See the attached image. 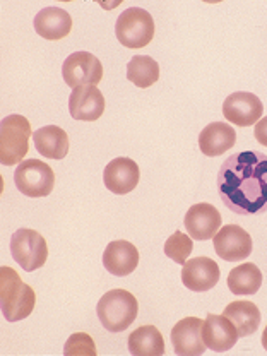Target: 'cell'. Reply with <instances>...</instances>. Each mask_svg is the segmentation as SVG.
I'll return each mask as SVG.
<instances>
[{"label":"cell","instance_id":"9c48e42d","mask_svg":"<svg viewBox=\"0 0 267 356\" xmlns=\"http://www.w3.org/2000/svg\"><path fill=\"white\" fill-rule=\"evenodd\" d=\"M264 113V105L259 96L252 92L238 91L229 95L222 103V115L229 124L240 125V127H250L261 120Z\"/></svg>","mask_w":267,"mask_h":356},{"label":"cell","instance_id":"7a4b0ae2","mask_svg":"<svg viewBox=\"0 0 267 356\" xmlns=\"http://www.w3.org/2000/svg\"><path fill=\"white\" fill-rule=\"evenodd\" d=\"M0 303L2 314L9 322L29 317L36 303L31 286L22 283L19 274L13 267H0Z\"/></svg>","mask_w":267,"mask_h":356},{"label":"cell","instance_id":"52a82bcc","mask_svg":"<svg viewBox=\"0 0 267 356\" xmlns=\"http://www.w3.org/2000/svg\"><path fill=\"white\" fill-rule=\"evenodd\" d=\"M10 254L22 269L33 273L44 266L48 259L47 240L35 229L21 228L10 238Z\"/></svg>","mask_w":267,"mask_h":356},{"label":"cell","instance_id":"83f0119b","mask_svg":"<svg viewBox=\"0 0 267 356\" xmlns=\"http://www.w3.org/2000/svg\"><path fill=\"white\" fill-rule=\"evenodd\" d=\"M262 346H264V350L267 351V325H266L264 332H262Z\"/></svg>","mask_w":267,"mask_h":356},{"label":"cell","instance_id":"d4e9b609","mask_svg":"<svg viewBox=\"0 0 267 356\" xmlns=\"http://www.w3.org/2000/svg\"><path fill=\"white\" fill-rule=\"evenodd\" d=\"M194 250V243L188 235L181 232H175L165 243V254L166 257H170L172 261H175L177 264L184 266L187 262L188 255Z\"/></svg>","mask_w":267,"mask_h":356},{"label":"cell","instance_id":"8992f818","mask_svg":"<svg viewBox=\"0 0 267 356\" xmlns=\"http://www.w3.org/2000/svg\"><path fill=\"white\" fill-rule=\"evenodd\" d=\"M17 191L26 197H47L54 191L55 175L50 165L40 159H24L14 173Z\"/></svg>","mask_w":267,"mask_h":356},{"label":"cell","instance_id":"6da1fadb","mask_svg":"<svg viewBox=\"0 0 267 356\" xmlns=\"http://www.w3.org/2000/svg\"><path fill=\"white\" fill-rule=\"evenodd\" d=\"M218 191L229 211L255 216L267 211V156L243 151L229 156L218 173Z\"/></svg>","mask_w":267,"mask_h":356},{"label":"cell","instance_id":"4316f807","mask_svg":"<svg viewBox=\"0 0 267 356\" xmlns=\"http://www.w3.org/2000/svg\"><path fill=\"white\" fill-rule=\"evenodd\" d=\"M254 136H255V139L262 144V146L267 147V117L261 118V120L255 124Z\"/></svg>","mask_w":267,"mask_h":356},{"label":"cell","instance_id":"603a6c76","mask_svg":"<svg viewBox=\"0 0 267 356\" xmlns=\"http://www.w3.org/2000/svg\"><path fill=\"white\" fill-rule=\"evenodd\" d=\"M226 283L233 295H255L262 286V273L255 264L245 262L229 270Z\"/></svg>","mask_w":267,"mask_h":356},{"label":"cell","instance_id":"e0dca14e","mask_svg":"<svg viewBox=\"0 0 267 356\" xmlns=\"http://www.w3.org/2000/svg\"><path fill=\"white\" fill-rule=\"evenodd\" d=\"M139 264V252L127 240L110 242L103 252V266L113 276H129Z\"/></svg>","mask_w":267,"mask_h":356},{"label":"cell","instance_id":"30bf717a","mask_svg":"<svg viewBox=\"0 0 267 356\" xmlns=\"http://www.w3.org/2000/svg\"><path fill=\"white\" fill-rule=\"evenodd\" d=\"M214 250L226 262L245 261L252 254V238L238 225H226L214 235Z\"/></svg>","mask_w":267,"mask_h":356},{"label":"cell","instance_id":"5b68a950","mask_svg":"<svg viewBox=\"0 0 267 356\" xmlns=\"http://www.w3.org/2000/svg\"><path fill=\"white\" fill-rule=\"evenodd\" d=\"M117 40L127 48H144L153 42L154 21L146 9L131 7L118 16L115 24Z\"/></svg>","mask_w":267,"mask_h":356},{"label":"cell","instance_id":"4fadbf2b","mask_svg":"<svg viewBox=\"0 0 267 356\" xmlns=\"http://www.w3.org/2000/svg\"><path fill=\"white\" fill-rule=\"evenodd\" d=\"M139 166L131 158L111 159L103 172L105 187L117 195H125L132 192L139 184Z\"/></svg>","mask_w":267,"mask_h":356},{"label":"cell","instance_id":"2e32d148","mask_svg":"<svg viewBox=\"0 0 267 356\" xmlns=\"http://www.w3.org/2000/svg\"><path fill=\"white\" fill-rule=\"evenodd\" d=\"M220 266L209 257H195L184 264L181 283L192 291L213 289L220 281Z\"/></svg>","mask_w":267,"mask_h":356},{"label":"cell","instance_id":"277c9868","mask_svg":"<svg viewBox=\"0 0 267 356\" xmlns=\"http://www.w3.org/2000/svg\"><path fill=\"white\" fill-rule=\"evenodd\" d=\"M31 124L22 115H9L0 124V163L3 166L24 161L29 151Z\"/></svg>","mask_w":267,"mask_h":356},{"label":"cell","instance_id":"9a60e30c","mask_svg":"<svg viewBox=\"0 0 267 356\" xmlns=\"http://www.w3.org/2000/svg\"><path fill=\"white\" fill-rule=\"evenodd\" d=\"M238 337L235 324L225 315L209 314L204 321L202 339L206 346L216 353H225V351L232 350Z\"/></svg>","mask_w":267,"mask_h":356},{"label":"cell","instance_id":"d6986e66","mask_svg":"<svg viewBox=\"0 0 267 356\" xmlns=\"http://www.w3.org/2000/svg\"><path fill=\"white\" fill-rule=\"evenodd\" d=\"M236 143V132L232 125L214 122L209 124L199 136V147L206 156H221L232 149Z\"/></svg>","mask_w":267,"mask_h":356},{"label":"cell","instance_id":"8fae6325","mask_svg":"<svg viewBox=\"0 0 267 356\" xmlns=\"http://www.w3.org/2000/svg\"><path fill=\"white\" fill-rule=\"evenodd\" d=\"M204 321L197 317H185L172 329L173 350L180 356H199L207 350L202 339Z\"/></svg>","mask_w":267,"mask_h":356},{"label":"cell","instance_id":"5bb4252c","mask_svg":"<svg viewBox=\"0 0 267 356\" xmlns=\"http://www.w3.org/2000/svg\"><path fill=\"white\" fill-rule=\"evenodd\" d=\"M69 111L74 120H98L105 111V96L96 86L72 89L69 96Z\"/></svg>","mask_w":267,"mask_h":356},{"label":"cell","instance_id":"44dd1931","mask_svg":"<svg viewBox=\"0 0 267 356\" xmlns=\"http://www.w3.org/2000/svg\"><path fill=\"white\" fill-rule=\"evenodd\" d=\"M225 317L235 324L240 337H247L254 334L261 325V310L252 302H232L222 312Z\"/></svg>","mask_w":267,"mask_h":356},{"label":"cell","instance_id":"ac0fdd59","mask_svg":"<svg viewBox=\"0 0 267 356\" xmlns=\"http://www.w3.org/2000/svg\"><path fill=\"white\" fill-rule=\"evenodd\" d=\"M35 29L42 38L57 42L69 36L72 29V17L60 7H47L36 14Z\"/></svg>","mask_w":267,"mask_h":356},{"label":"cell","instance_id":"cb8c5ba5","mask_svg":"<svg viewBox=\"0 0 267 356\" xmlns=\"http://www.w3.org/2000/svg\"><path fill=\"white\" fill-rule=\"evenodd\" d=\"M127 79L137 88H151L159 79V65L147 55H136L127 64Z\"/></svg>","mask_w":267,"mask_h":356},{"label":"cell","instance_id":"484cf974","mask_svg":"<svg viewBox=\"0 0 267 356\" xmlns=\"http://www.w3.org/2000/svg\"><path fill=\"white\" fill-rule=\"evenodd\" d=\"M65 355H88V356H96V346L95 341L91 339V336L84 332L72 334V336L67 339L65 344Z\"/></svg>","mask_w":267,"mask_h":356},{"label":"cell","instance_id":"3957f363","mask_svg":"<svg viewBox=\"0 0 267 356\" xmlns=\"http://www.w3.org/2000/svg\"><path fill=\"white\" fill-rule=\"evenodd\" d=\"M96 312L106 331L122 332L131 327L136 321L139 303L132 293L125 289H111L99 298Z\"/></svg>","mask_w":267,"mask_h":356},{"label":"cell","instance_id":"7402d4cb","mask_svg":"<svg viewBox=\"0 0 267 356\" xmlns=\"http://www.w3.org/2000/svg\"><path fill=\"white\" fill-rule=\"evenodd\" d=\"M129 351L136 356H161L165 339L154 325H143L129 336Z\"/></svg>","mask_w":267,"mask_h":356},{"label":"cell","instance_id":"ffe728a7","mask_svg":"<svg viewBox=\"0 0 267 356\" xmlns=\"http://www.w3.org/2000/svg\"><path fill=\"white\" fill-rule=\"evenodd\" d=\"M35 147L43 158L64 159L69 153V137L64 129L57 125H47L33 134Z\"/></svg>","mask_w":267,"mask_h":356},{"label":"cell","instance_id":"ba28073f","mask_svg":"<svg viewBox=\"0 0 267 356\" xmlns=\"http://www.w3.org/2000/svg\"><path fill=\"white\" fill-rule=\"evenodd\" d=\"M62 76L69 88L96 86L103 79V65L89 51H76L65 58Z\"/></svg>","mask_w":267,"mask_h":356},{"label":"cell","instance_id":"7c38bea8","mask_svg":"<svg viewBox=\"0 0 267 356\" xmlns=\"http://www.w3.org/2000/svg\"><path fill=\"white\" fill-rule=\"evenodd\" d=\"M221 214L207 202L194 204L185 214V228L191 238L211 240L221 228Z\"/></svg>","mask_w":267,"mask_h":356}]
</instances>
